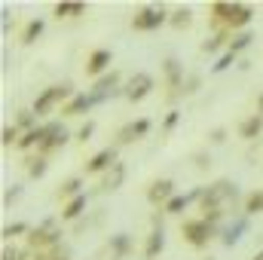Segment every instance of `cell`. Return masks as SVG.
I'll return each mask as SVG.
<instances>
[{"label": "cell", "instance_id": "6da1fadb", "mask_svg": "<svg viewBox=\"0 0 263 260\" xmlns=\"http://www.w3.org/2000/svg\"><path fill=\"white\" fill-rule=\"evenodd\" d=\"M62 242V230H59V224H55V217H46L40 227H34L31 230V236H28V245L37 251V254H46L49 248H55Z\"/></svg>", "mask_w": 263, "mask_h": 260}, {"label": "cell", "instance_id": "7a4b0ae2", "mask_svg": "<svg viewBox=\"0 0 263 260\" xmlns=\"http://www.w3.org/2000/svg\"><path fill=\"white\" fill-rule=\"evenodd\" d=\"M236 184L233 181H227V178H220V181H214V184H208L205 187V193H202V211L205 208H227L230 202H236Z\"/></svg>", "mask_w": 263, "mask_h": 260}, {"label": "cell", "instance_id": "3957f363", "mask_svg": "<svg viewBox=\"0 0 263 260\" xmlns=\"http://www.w3.org/2000/svg\"><path fill=\"white\" fill-rule=\"evenodd\" d=\"M65 98L67 101L73 98V89H70L67 83H62V86H49V89H43V92L34 98V107H31V110H34L37 117H46V114H52Z\"/></svg>", "mask_w": 263, "mask_h": 260}, {"label": "cell", "instance_id": "277c9868", "mask_svg": "<svg viewBox=\"0 0 263 260\" xmlns=\"http://www.w3.org/2000/svg\"><path fill=\"white\" fill-rule=\"evenodd\" d=\"M168 18H172V15L165 12V6H144V9H138V12L132 15V28H135V31H156V28H162Z\"/></svg>", "mask_w": 263, "mask_h": 260}, {"label": "cell", "instance_id": "5b68a950", "mask_svg": "<svg viewBox=\"0 0 263 260\" xmlns=\"http://www.w3.org/2000/svg\"><path fill=\"white\" fill-rule=\"evenodd\" d=\"M181 233H184V239H187V245H193V248H205L208 242H211V236L217 233V227H211L208 220H184V227H181Z\"/></svg>", "mask_w": 263, "mask_h": 260}, {"label": "cell", "instance_id": "8992f818", "mask_svg": "<svg viewBox=\"0 0 263 260\" xmlns=\"http://www.w3.org/2000/svg\"><path fill=\"white\" fill-rule=\"evenodd\" d=\"M175 196L178 193H175V181H172V178H159V181H153V184L147 187V202L156 205V208H159V205L165 208Z\"/></svg>", "mask_w": 263, "mask_h": 260}, {"label": "cell", "instance_id": "52a82bcc", "mask_svg": "<svg viewBox=\"0 0 263 260\" xmlns=\"http://www.w3.org/2000/svg\"><path fill=\"white\" fill-rule=\"evenodd\" d=\"M67 141H70V132H67L62 123H46V138H43V144H40L37 150H40V156H46V153L65 147Z\"/></svg>", "mask_w": 263, "mask_h": 260}, {"label": "cell", "instance_id": "ba28073f", "mask_svg": "<svg viewBox=\"0 0 263 260\" xmlns=\"http://www.w3.org/2000/svg\"><path fill=\"white\" fill-rule=\"evenodd\" d=\"M150 92H153V77L144 73V70H138V73L129 80V86L123 89V95H126L129 101H144Z\"/></svg>", "mask_w": 263, "mask_h": 260}, {"label": "cell", "instance_id": "9c48e42d", "mask_svg": "<svg viewBox=\"0 0 263 260\" xmlns=\"http://www.w3.org/2000/svg\"><path fill=\"white\" fill-rule=\"evenodd\" d=\"M117 86H120V70H110V73L98 77L95 86H92V98H95V104H101V101H107L110 95H117V92H120Z\"/></svg>", "mask_w": 263, "mask_h": 260}, {"label": "cell", "instance_id": "30bf717a", "mask_svg": "<svg viewBox=\"0 0 263 260\" xmlns=\"http://www.w3.org/2000/svg\"><path fill=\"white\" fill-rule=\"evenodd\" d=\"M120 159H117V147H104V150H98L89 162H86V172L89 175H98V172H107V169H114Z\"/></svg>", "mask_w": 263, "mask_h": 260}, {"label": "cell", "instance_id": "8fae6325", "mask_svg": "<svg viewBox=\"0 0 263 260\" xmlns=\"http://www.w3.org/2000/svg\"><path fill=\"white\" fill-rule=\"evenodd\" d=\"M110 62H114L110 49H95V52L89 55V62H86V73H92V77L98 80V77L110 73Z\"/></svg>", "mask_w": 263, "mask_h": 260}, {"label": "cell", "instance_id": "7c38bea8", "mask_svg": "<svg viewBox=\"0 0 263 260\" xmlns=\"http://www.w3.org/2000/svg\"><path fill=\"white\" fill-rule=\"evenodd\" d=\"M92 107H95L92 92H77V95L67 101L65 107H62V114H65V117H83V114H89Z\"/></svg>", "mask_w": 263, "mask_h": 260}, {"label": "cell", "instance_id": "4fadbf2b", "mask_svg": "<svg viewBox=\"0 0 263 260\" xmlns=\"http://www.w3.org/2000/svg\"><path fill=\"white\" fill-rule=\"evenodd\" d=\"M245 233H248V217H236L233 224H227V227L220 230V242H223L227 248H233V245L242 242Z\"/></svg>", "mask_w": 263, "mask_h": 260}, {"label": "cell", "instance_id": "5bb4252c", "mask_svg": "<svg viewBox=\"0 0 263 260\" xmlns=\"http://www.w3.org/2000/svg\"><path fill=\"white\" fill-rule=\"evenodd\" d=\"M162 251H165V227H156V230H150V236H147L144 260H156Z\"/></svg>", "mask_w": 263, "mask_h": 260}, {"label": "cell", "instance_id": "9a60e30c", "mask_svg": "<svg viewBox=\"0 0 263 260\" xmlns=\"http://www.w3.org/2000/svg\"><path fill=\"white\" fill-rule=\"evenodd\" d=\"M162 70H165V80H168V86L175 89V95H178V92H184V89H181V86H184V65H181L175 55L162 62Z\"/></svg>", "mask_w": 263, "mask_h": 260}, {"label": "cell", "instance_id": "2e32d148", "mask_svg": "<svg viewBox=\"0 0 263 260\" xmlns=\"http://www.w3.org/2000/svg\"><path fill=\"white\" fill-rule=\"evenodd\" d=\"M123 184H126V165H123V162H117L114 169H107V172H104L101 193H114V190H120Z\"/></svg>", "mask_w": 263, "mask_h": 260}, {"label": "cell", "instance_id": "e0dca14e", "mask_svg": "<svg viewBox=\"0 0 263 260\" xmlns=\"http://www.w3.org/2000/svg\"><path fill=\"white\" fill-rule=\"evenodd\" d=\"M254 18V6L251 3H236V12H233V22H230V31L233 34H239V31H245V25Z\"/></svg>", "mask_w": 263, "mask_h": 260}, {"label": "cell", "instance_id": "ac0fdd59", "mask_svg": "<svg viewBox=\"0 0 263 260\" xmlns=\"http://www.w3.org/2000/svg\"><path fill=\"white\" fill-rule=\"evenodd\" d=\"M86 205H89V196L86 193L73 196L70 202H65V208H62V220H80L83 211H86Z\"/></svg>", "mask_w": 263, "mask_h": 260}, {"label": "cell", "instance_id": "d6986e66", "mask_svg": "<svg viewBox=\"0 0 263 260\" xmlns=\"http://www.w3.org/2000/svg\"><path fill=\"white\" fill-rule=\"evenodd\" d=\"M233 12H236V3H230V0H217V3H211V18H214L217 25H227V28H230Z\"/></svg>", "mask_w": 263, "mask_h": 260}, {"label": "cell", "instance_id": "ffe728a7", "mask_svg": "<svg viewBox=\"0 0 263 260\" xmlns=\"http://www.w3.org/2000/svg\"><path fill=\"white\" fill-rule=\"evenodd\" d=\"M129 251H132V236L129 233H117V236H110V257L123 260V257H129Z\"/></svg>", "mask_w": 263, "mask_h": 260}, {"label": "cell", "instance_id": "44dd1931", "mask_svg": "<svg viewBox=\"0 0 263 260\" xmlns=\"http://www.w3.org/2000/svg\"><path fill=\"white\" fill-rule=\"evenodd\" d=\"M55 18H77V15H83L86 12V3H80V0H62V3H55Z\"/></svg>", "mask_w": 263, "mask_h": 260}, {"label": "cell", "instance_id": "7402d4cb", "mask_svg": "<svg viewBox=\"0 0 263 260\" xmlns=\"http://www.w3.org/2000/svg\"><path fill=\"white\" fill-rule=\"evenodd\" d=\"M239 135L245 138V141H254V138H260L263 135V117H248V120H242V126H239Z\"/></svg>", "mask_w": 263, "mask_h": 260}, {"label": "cell", "instance_id": "603a6c76", "mask_svg": "<svg viewBox=\"0 0 263 260\" xmlns=\"http://www.w3.org/2000/svg\"><path fill=\"white\" fill-rule=\"evenodd\" d=\"M43 138H46V126H37V129L25 132V135L18 138V150H34V147L43 144Z\"/></svg>", "mask_w": 263, "mask_h": 260}, {"label": "cell", "instance_id": "cb8c5ba5", "mask_svg": "<svg viewBox=\"0 0 263 260\" xmlns=\"http://www.w3.org/2000/svg\"><path fill=\"white\" fill-rule=\"evenodd\" d=\"M43 31H46V22H43V18H31V22L25 25V31H22V43H25V46H31Z\"/></svg>", "mask_w": 263, "mask_h": 260}, {"label": "cell", "instance_id": "d4e9b609", "mask_svg": "<svg viewBox=\"0 0 263 260\" xmlns=\"http://www.w3.org/2000/svg\"><path fill=\"white\" fill-rule=\"evenodd\" d=\"M251 40H254V34H251V31H239V34H233V37H230V46H227V52L239 55V52H245V49L251 46Z\"/></svg>", "mask_w": 263, "mask_h": 260}, {"label": "cell", "instance_id": "484cf974", "mask_svg": "<svg viewBox=\"0 0 263 260\" xmlns=\"http://www.w3.org/2000/svg\"><path fill=\"white\" fill-rule=\"evenodd\" d=\"M227 40H230V37H227L223 31H217V34H211L208 40H202V52H205V55H217L223 46H230Z\"/></svg>", "mask_w": 263, "mask_h": 260}, {"label": "cell", "instance_id": "4316f807", "mask_svg": "<svg viewBox=\"0 0 263 260\" xmlns=\"http://www.w3.org/2000/svg\"><path fill=\"white\" fill-rule=\"evenodd\" d=\"M168 25H172L175 31H184V28H190V25H193V12H190V6H181V9H175V12H172V18H168Z\"/></svg>", "mask_w": 263, "mask_h": 260}, {"label": "cell", "instance_id": "83f0119b", "mask_svg": "<svg viewBox=\"0 0 263 260\" xmlns=\"http://www.w3.org/2000/svg\"><path fill=\"white\" fill-rule=\"evenodd\" d=\"M80 187H83V178H67L65 184L59 187V199H65V202H70L73 196H80V193H83Z\"/></svg>", "mask_w": 263, "mask_h": 260}, {"label": "cell", "instance_id": "f1b7e54d", "mask_svg": "<svg viewBox=\"0 0 263 260\" xmlns=\"http://www.w3.org/2000/svg\"><path fill=\"white\" fill-rule=\"evenodd\" d=\"M263 211V190H254V193L245 196V214H260Z\"/></svg>", "mask_w": 263, "mask_h": 260}, {"label": "cell", "instance_id": "f546056e", "mask_svg": "<svg viewBox=\"0 0 263 260\" xmlns=\"http://www.w3.org/2000/svg\"><path fill=\"white\" fill-rule=\"evenodd\" d=\"M46 169H49V162H46V156H34V159H28V175L37 181V178H43L46 175Z\"/></svg>", "mask_w": 263, "mask_h": 260}, {"label": "cell", "instance_id": "4dcf8cb0", "mask_svg": "<svg viewBox=\"0 0 263 260\" xmlns=\"http://www.w3.org/2000/svg\"><path fill=\"white\" fill-rule=\"evenodd\" d=\"M22 233H31V230H28V224H25V220H15V224H6L0 236L9 242V239H15V236H22Z\"/></svg>", "mask_w": 263, "mask_h": 260}, {"label": "cell", "instance_id": "1f68e13d", "mask_svg": "<svg viewBox=\"0 0 263 260\" xmlns=\"http://www.w3.org/2000/svg\"><path fill=\"white\" fill-rule=\"evenodd\" d=\"M18 132H22L18 126H3V132H0V144H3V147H12V144L18 147V138H22Z\"/></svg>", "mask_w": 263, "mask_h": 260}, {"label": "cell", "instance_id": "d6a6232c", "mask_svg": "<svg viewBox=\"0 0 263 260\" xmlns=\"http://www.w3.org/2000/svg\"><path fill=\"white\" fill-rule=\"evenodd\" d=\"M15 126H18L22 132L37 129V114H34V110H22V114H18V120H15Z\"/></svg>", "mask_w": 263, "mask_h": 260}, {"label": "cell", "instance_id": "836d02e7", "mask_svg": "<svg viewBox=\"0 0 263 260\" xmlns=\"http://www.w3.org/2000/svg\"><path fill=\"white\" fill-rule=\"evenodd\" d=\"M233 65H236V55H233V52H223V55L211 65V73H223V70H230Z\"/></svg>", "mask_w": 263, "mask_h": 260}, {"label": "cell", "instance_id": "e575fe53", "mask_svg": "<svg viewBox=\"0 0 263 260\" xmlns=\"http://www.w3.org/2000/svg\"><path fill=\"white\" fill-rule=\"evenodd\" d=\"M135 138H138V132H135V126H123V129L117 132V144H120V147H126V144H132V141H135Z\"/></svg>", "mask_w": 263, "mask_h": 260}, {"label": "cell", "instance_id": "d590c367", "mask_svg": "<svg viewBox=\"0 0 263 260\" xmlns=\"http://www.w3.org/2000/svg\"><path fill=\"white\" fill-rule=\"evenodd\" d=\"M92 135H95V123H92V120H86V123L80 126V132H77V141H80V144H86V141H92Z\"/></svg>", "mask_w": 263, "mask_h": 260}, {"label": "cell", "instance_id": "8d00e7d4", "mask_svg": "<svg viewBox=\"0 0 263 260\" xmlns=\"http://www.w3.org/2000/svg\"><path fill=\"white\" fill-rule=\"evenodd\" d=\"M223 214H227L223 208H205V214H202V220H208L211 227H217V224L223 220Z\"/></svg>", "mask_w": 263, "mask_h": 260}, {"label": "cell", "instance_id": "74e56055", "mask_svg": "<svg viewBox=\"0 0 263 260\" xmlns=\"http://www.w3.org/2000/svg\"><path fill=\"white\" fill-rule=\"evenodd\" d=\"M178 123H181V110H168V114H165V123H162V129L172 132Z\"/></svg>", "mask_w": 263, "mask_h": 260}, {"label": "cell", "instance_id": "f35d334b", "mask_svg": "<svg viewBox=\"0 0 263 260\" xmlns=\"http://www.w3.org/2000/svg\"><path fill=\"white\" fill-rule=\"evenodd\" d=\"M199 83H202V77H199V73H190V77L184 80V92H187V95H193V92L199 89Z\"/></svg>", "mask_w": 263, "mask_h": 260}, {"label": "cell", "instance_id": "ab89813d", "mask_svg": "<svg viewBox=\"0 0 263 260\" xmlns=\"http://www.w3.org/2000/svg\"><path fill=\"white\" fill-rule=\"evenodd\" d=\"M22 257H25V251H18V248H12V245H3L0 260H22Z\"/></svg>", "mask_w": 263, "mask_h": 260}, {"label": "cell", "instance_id": "60d3db41", "mask_svg": "<svg viewBox=\"0 0 263 260\" xmlns=\"http://www.w3.org/2000/svg\"><path fill=\"white\" fill-rule=\"evenodd\" d=\"M18 196H22V187H18V184H12V187H9V190L3 193V205H12V202H15Z\"/></svg>", "mask_w": 263, "mask_h": 260}, {"label": "cell", "instance_id": "b9f144b4", "mask_svg": "<svg viewBox=\"0 0 263 260\" xmlns=\"http://www.w3.org/2000/svg\"><path fill=\"white\" fill-rule=\"evenodd\" d=\"M132 126H135V132H138V138H144V135L150 132V120H135Z\"/></svg>", "mask_w": 263, "mask_h": 260}, {"label": "cell", "instance_id": "7bdbcfd3", "mask_svg": "<svg viewBox=\"0 0 263 260\" xmlns=\"http://www.w3.org/2000/svg\"><path fill=\"white\" fill-rule=\"evenodd\" d=\"M208 138H211V144H223L227 141V129H211Z\"/></svg>", "mask_w": 263, "mask_h": 260}, {"label": "cell", "instance_id": "ee69618b", "mask_svg": "<svg viewBox=\"0 0 263 260\" xmlns=\"http://www.w3.org/2000/svg\"><path fill=\"white\" fill-rule=\"evenodd\" d=\"M193 159H196V169H199V172H202V169H208V162H211V159H208V153H202V150H199Z\"/></svg>", "mask_w": 263, "mask_h": 260}, {"label": "cell", "instance_id": "f6af8a7d", "mask_svg": "<svg viewBox=\"0 0 263 260\" xmlns=\"http://www.w3.org/2000/svg\"><path fill=\"white\" fill-rule=\"evenodd\" d=\"M257 117H263V92H260V98H257Z\"/></svg>", "mask_w": 263, "mask_h": 260}, {"label": "cell", "instance_id": "bcb514c9", "mask_svg": "<svg viewBox=\"0 0 263 260\" xmlns=\"http://www.w3.org/2000/svg\"><path fill=\"white\" fill-rule=\"evenodd\" d=\"M208 260H214V257H208Z\"/></svg>", "mask_w": 263, "mask_h": 260}]
</instances>
